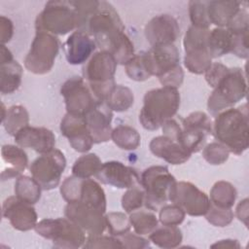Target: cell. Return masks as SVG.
I'll return each mask as SVG.
<instances>
[{
    "mask_svg": "<svg viewBox=\"0 0 249 249\" xmlns=\"http://www.w3.org/2000/svg\"><path fill=\"white\" fill-rule=\"evenodd\" d=\"M249 117L247 103L236 108H229L215 116L212 134L225 145L230 153L243 154L249 145Z\"/></svg>",
    "mask_w": 249,
    "mask_h": 249,
    "instance_id": "cell-1",
    "label": "cell"
},
{
    "mask_svg": "<svg viewBox=\"0 0 249 249\" xmlns=\"http://www.w3.org/2000/svg\"><path fill=\"white\" fill-rule=\"evenodd\" d=\"M180 107L178 89L160 87L148 90L143 98V106L139 113L141 125L148 130H156L172 119Z\"/></svg>",
    "mask_w": 249,
    "mask_h": 249,
    "instance_id": "cell-2",
    "label": "cell"
},
{
    "mask_svg": "<svg viewBox=\"0 0 249 249\" xmlns=\"http://www.w3.org/2000/svg\"><path fill=\"white\" fill-rule=\"evenodd\" d=\"M84 32L92 36L96 46L108 53L125 35L124 25L118 12L106 1H99L97 9L89 18Z\"/></svg>",
    "mask_w": 249,
    "mask_h": 249,
    "instance_id": "cell-3",
    "label": "cell"
},
{
    "mask_svg": "<svg viewBox=\"0 0 249 249\" xmlns=\"http://www.w3.org/2000/svg\"><path fill=\"white\" fill-rule=\"evenodd\" d=\"M247 93V83L244 72L239 67H228L224 75L213 87L208 97L207 109L215 117L220 112L231 108L242 100Z\"/></svg>",
    "mask_w": 249,
    "mask_h": 249,
    "instance_id": "cell-4",
    "label": "cell"
},
{
    "mask_svg": "<svg viewBox=\"0 0 249 249\" xmlns=\"http://www.w3.org/2000/svg\"><path fill=\"white\" fill-rule=\"evenodd\" d=\"M117 64L110 53L100 50L94 53L83 66V78L89 83L94 95L100 101L105 102L116 86L114 77Z\"/></svg>",
    "mask_w": 249,
    "mask_h": 249,
    "instance_id": "cell-5",
    "label": "cell"
},
{
    "mask_svg": "<svg viewBox=\"0 0 249 249\" xmlns=\"http://www.w3.org/2000/svg\"><path fill=\"white\" fill-rule=\"evenodd\" d=\"M175 177L164 165H152L146 168L140 177V184L145 192L144 205L152 211H159L170 198Z\"/></svg>",
    "mask_w": 249,
    "mask_h": 249,
    "instance_id": "cell-6",
    "label": "cell"
},
{
    "mask_svg": "<svg viewBox=\"0 0 249 249\" xmlns=\"http://www.w3.org/2000/svg\"><path fill=\"white\" fill-rule=\"evenodd\" d=\"M36 32L65 35L77 29L73 1H49L35 19Z\"/></svg>",
    "mask_w": 249,
    "mask_h": 249,
    "instance_id": "cell-7",
    "label": "cell"
},
{
    "mask_svg": "<svg viewBox=\"0 0 249 249\" xmlns=\"http://www.w3.org/2000/svg\"><path fill=\"white\" fill-rule=\"evenodd\" d=\"M35 231L42 237L52 240L56 248L76 249L83 247L86 232L68 218H47L37 223Z\"/></svg>",
    "mask_w": 249,
    "mask_h": 249,
    "instance_id": "cell-8",
    "label": "cell"
},
{
    "mask_svg": "<svg viewBox=\"0 0 249 249\" xmlns=\"http://www.w3.org/2000/svg\"><path fill=\"white\" fill-rule=\"evenodd\" d=\"M60 194L67 203L83 202L103 213L106 211L105 192L99 183L93 179L68 176L60 186Z\"/></svg>",
    "mask_w": 249,
    "mask_h": 249,
    "instance_id": "cell-9",
    "label": "cell"
},
{
    "mask_svg": "<svg viewBox=\"0 0 249 249\" xmlns=\"http://www.w3.org/2000/svg\"><path fill=\"white\" fill-rule=\"evenodd\" d=\"M59 46V40L55 35L48 32H36L24 58V67L37 75L49 73L54 65Z\"/></svg>",
    "mask_w": 249,
    "mask_h": 249,
    "instance_id": "cell-10",
    "label": "cell"
},
{
    "mask_svg": "<svg viewBox=\"0 0 249 249\" xmlns=\"http://www.w3.org/2000/svg\"><path fill=\"white\" fill-rule=\"evenodd\" d=\"M209 30L191 25L184 36V65L191 73L204 74L212 64V57L207 48Z\"/></svg>",
    "mask_w": 249,
    "mask_h": 249,
    "instance_id": "cell-11",
    "label": "cell"
},
{
    "mask_svg": "<svg viewBox=\"0 0 249 249\" xmlns=\"http://www.w3.org/2000/svg\"><path fill=\"white\" fill-rule=\"evenodd\" d=\"M60 93L64 99L66 113L85 116L93 109L100 101L91 90L89 83L80 76H74L66 80L61 88Z\"/></svg>",
    "mask_w": 249,
    "mask_h": 249,
    "instance_id": "cell-12",
    "label": "cell"
},
{
    "mask_svg": "<svg viewBox=\"0 0 249 249\" xmlns=\"http://www.w3.org/2000/svg\"><path fill=\"white\" fill-rule=\"evenodd\" d=\"M65 167L66 159L64 154L54 148L51 152L36 158L31 162L29 170L42 190L50 191L59 185Z\"/></svg>",
    "mask_w": 249,
    "mask_h": 249,
    "instance_id": "cell-13",
    "label": "cell"
},
{
    "mask_svg": "<svg viewBox=\"0 0 249 249\" xmlns=\"http://www.w3.org/2000/svg\"><path fill=\"white\" fill-rule=\"evenodd\" d=\"M213 123L209 116L202 111L190 113L182 120V132L180 144L191 154L197 153L203 149L207 136L212 134Z\"/></svg>",
    "mask_w": 249,
    "mask_h": 249,
    "instance_id": "cell-14",
    "label": "cell"
},
{
    "mask_svg": "<svg viewBox=\"0 0 249 249\" xmlns=\"http://www.w3.org/2000/svg\"><path fill=\"white\" fill-rule=\"evenodd\" d=\"M169 201L178 205L190 216H204L211 201L209 196L191 182L180 181L174 184Z\"/></svg>",
    "mask_w": 249,
    "mask_h": 249,
    "instance_id": "cell-15",
    "label": "cell"
},
{
    "mask_svg": "<svg viewBox=\"0 0 249 249\" xmlns=\"http://www.w3.org/2000/svg\"><path fill=\"white\" fill-rule=\"evenodd\" d=\"M64 215L89 235L102 234L107 228L104 213L83 202L67 203Z\"/></svg>",
    "mask_w": 249,
    "mask_h": 249,
    "instance_id": "cell-16",
    "label": "cell"
},
{
    "mask_svg": "<svg viewBox=\"0 0 249 249\" xmlns=\"http://www.w3.org/2000/svg\"><path fill=\"white\" fill-rule=\"evenodd\" d=\"M145 62L151 76L160 78L180 65V53L174 44L151 47L144 52Z\"/></svg>",
    "mask_w": 249,
    "mask_h": 249,
    "instance_id": "cell-17",
    "label": "cell"
},
{
    "mask_svg": "<svg viewBox=\"0 0 249 249\" xmlns=\"http://www.w3.org/2000/svg\"><path fill=\"white\" fill-rule=\"evenodd\" d=\"M2 216L9 220L11 226L20 231L35 229L38 215L33 204L18 199L16 196H8L2 205Z\"/></svg>",
    "mask_w": 249,
    "mask_h": 249,
    "instance_id": "cell-18",
    "label": "cell"
},
{
    "mask_svg": "<svg viewBox=\"0 0 249 249\" xmlns=\"http://www.w3.org/2000/svg\"><path fill=\"white\" fill-rule=\"evenodd\" d=\"M144 34L151 47L174 44L180 36V26L174 17L162 14L154 17L147 22Z\"/></svg>",
    "mask_w": 249,
    "mask_h": 249,
    "instance_id": "cell-19",
    "label": "cell"
},
{
    "mask_svg": "<svg viewBox=\"0 0 249 249\" xmlns=\"http://www.w3.org/2000/svg\"><path fill=\"white\" fill-rule=\"evenodd\" d=\"M60 132L70 146L79 153H87L94 144L87 126L85 116L66 113L60 122Z\"/></svg>",
    "mask_w": 249,
    "mask_h": 249,
    "instance_id": "cell-20",
    "label": "cell"
},
{
    "mask_svg": "<svg viewBox=\"0 0 249 249\" xmlns=\"http://www.w3.org/2000/svg\"><path fill=\"white\" fill-rule=\"evenodd\" d=\"M95 177L102 184L110 185L118 189L141 186L140 177L135 169L118 160L103 162Z\"/></svg>",
    "mask_w": 249,
    "mask_h": 249,
    "instance_id": "cell-21",
    "label": "cell"
},
{
    "mask_svg": "<svg viewBox=\"0 0 249 249\" xmlns=\"http://www.w3.org/2000/svg\"><path fill=\"white\" fill-rule=\"evenodd\" d=\"M15 142L21 148H29L39 154H46L54 149L55 135L44 126L26 125L14 136Z\"/></svg>",
    "mask_w": 249,
    "mask_h": 249,
    "instance_id": "cell-22",
    "label": "cell"
},
{
    "mask_svg": "<svg viewBox=\"0 0 249 249\" xmlns=\"http://www.w3.org/2000/svg\"><path fill=\"white\" fill-rule=\"evenodd\" d=\"M96 43L92 36L82 31H73L63 44L66 60L69 64H85L94 53Z\"/></svg>",
    "mask_w": 249,
    "mask_h": 249,
    "instance_id": "cell-23",
    "label": "cell"
},
{
    "mask_svg": "<svg viewBox=\"0 0 249 249\" xmlns=\"http://www.w3.org/2000/svg\"><path fill=\"white\" fill-rule=\"evenodd\" d=\"M85 119L94 144L104 143L111 139L113 111L105 102H100L88 112Z\"/></svg>",
    "mask_w": 249,
    "mask_h": 249,
    "instance_id": "cell-24",
    "label": "cell"
},
{
    "mask_svg": "<svg viewBox=\"0 0 249 249\" xmlns=\"http://www.w3.org/2000/svg\"><path fill=\"white\" fill-rule=\"evenodd\" d=\"M149 149L153 155L173 165L185 163L192 155L178 141L165 135L154 137L149 144Z\"/></svg>",
    "mask_w": 249,
    "mask_h": 249,
    "instance_id": "cell-25",
    "label": "cell"
},
{
    "mask_svg": "<svg viewBox=\"0 0 249 249\" xmlns=\"http://www.w3.org/2000/svg\"><path fill=\"white\" fill-rule=\"evenodd\" d=\"M246 4L247 2L244 1L233 0L207 1V15L210 23L217 25V27H227Z\"/></svg>",
    "mask_w": 249,
    "mask_h": 249,
    "instance_id": "cell-26",
    "label": "cell"
},
{
    "mask_svg": "<svg viewBox=\"0 0 249 249\" xmlns=\"http://www.w3.org/2000/svg\"><path fill=\"white\" fill-rule=\"evenodd\" d=\"M232 47L233 36L227 28L216 27L209 31L207 36V48L212 58H217L231 53Z\"/></svg>",
    "mask_w": 249,
    "mask_h": 249,
    "instance_id": "cell-27",
    "label": "cell"
},
{
    "mask_svg": "<svg viewBox=\"0 0 249 249\" xmlns=\"http://www.w3.org/2000/svg\"><path fill=\"white\" fill-rule=\"evenodd\" d=\"M22 67L15 59L0 63V91L2 94L15 92L21 84Z\"/></svg>",
    "mask_w": 249,
    "mask_h": 249,
    "instance_id": "cell-28",
    "label": "cell"
},
{
    "mask_svg": "<svg viewBox=\"0 0 249 249\" xmlns=\"http://www.w3.org/2000/svg\"><path fill=\"white\" fill-rule=\"evenodd\" d=\"M149 239L158 247L170 249L178 247L183 239V234L177 226H158L150 234Z\"/></svg>",
    "mask_w": 249,
    "mask_h": 249,
    "instance_id": "cell-29",
    "label": "cell"
},
{
    "mask_svg": "<svg viewBox=\"0 0 249 249\" xmlns=\"http://www.w3.org/2000/svg\"><path fill=\"white\" fill-rule=\"evenodd\" d=\"M15 182V196L29 204L37 203L41 198L42 188L33 177L19 175Z\"/></svg>",
    "mask_w": 249,
    "mask_h": 249,
    "instance_id": "cell-30",
    "label": "cell"
},
{
    "mask_svg": "<svg viewBox=\"0 0 249 249\" xmlns=\"http://www.w3.org/2000/svg\"><path fill=\"white\" fill-rule=\"evenodd\" d=\"M236 196V189L231 183L220 180L212 186L209 198L211 203L218 207L231 208L235 202Z\"/></svg>",
    "mask_w": 249,
    "mask_h": 249,
    "instance_id": "cell-31",
    "label": "cell"
},
{
    "mask_svg": "<svg viewBox=\"0 0 249 249\" xmlns=\"http://www.w3.org/2000/svg\"><path fill=\"white\" fill-rule=\"evenodd\" d=\"M2 124L7 133L15 136L19 129L29 124V114L24 106L13 105L7 109Z\"/></svg>",
    "mask_w": 249,
    "mask_h": 249,
    "instance_id": "cell-32",
    "label": "cell"
},
{
    "mask_svg": "<svg viewBox=\"0 0 249 249\" xmlns=\"http://www.w3.org/2000/svg\"><path fill=\"white\" fill-rule=\"evenodd\" d=\"M111 139L120 149L131 151L139 147L141 137L134 127L121 124L112 130Z\"/></svg>",
    "mask_w": 249,
    "mask_h": 249,
    "instance_id": "cell-33",
    "label": "cell"
},
{
    "mask_svg": "<svg viewBox=\"0 0 249 249\" xmlns=\"http://www.w3.org/2000/svg\"><path fill=\"white\" fill-rule=\"evenodd\" d=\"M128 218L134 232L139 235L150 234L159 226L158 217L149 209L135 210L129 214Z\"/></svg>",
    "mask_w": 249,
    "mask_h": 249,
    "instance_id": "cell-34",
    "label": "cell"
},
{
    "mask_svg": "<svg viewBox=\"0 0 249 249\" xmlns=\"http://www.w3.org/2000/svg\"><path fill=\"white\" fill-rule=\"evenodd\" d=\"M133 102L132 90L124 85H116L105 100L110 109L116 112L127 111L133 105Z\"/></svg>",
    "mask_w": 249,
    "mask_h": 249,
    "instance_id": "cell-35",
    "label": "cell"
},
{
    "mask_svg": "<svg viewBox=\"0 0 249 249\" xmlns=\"http://www.w3.org/2000/svg\"><path fill=\"white\" fill-rule=\"evenodd\" d=\"M102 163L96 154H85L75 160L72 166V175L83 179L90 178L98 173Z\"/></svg>",
    "mask_w": 249,
    "mask_h": 249,
    "instance_id": "cell-36",
    "label": "cell"
},
{
    "mask_svg": "<svg viewBox=\"0 0 249 249\" xmlns=\"http://www.w3.org/2000/svg\"><path fill=\"white\" fill-rule=\"evenodd\" d=\"M2 159L10 166L19 171L20 173L25 170L28 164V158L24 150L18 145L5 144L1 148Z\"/></svg>",
    "mask_w": 249,
    "mask_h": 249,
    "instance_id": "cell-37",
    "label": "cell"
},
{
    "mask_svg": "<svg viewBox=\"0 0 249 249\" xmlns=\"http://www.w3.org/2000/svg\"><path fill=\"white\" fill-rule=\"evenodd\" d=\"M124 69L129 79L136 82H143L152 77L145 62L144 52L134 54V56L124 65Z\"/></svg>",
    "mask_w": 249,
    "mask_h": 249,
    "instance_id": "cell-38",
    "label": "cell"
},
{
    "mask_svg": "<svg viewBox=\"0 0 249 249\" xmlns=\"http://www.w3.org/2000/svg\"><path fill=\"white\" fill-rule=\"evenodd\" d=\"M106 227L110 235L119 237L130 231L129 218L123 212H110L105 215Z\"/></svg>",
    "mask_w": 249,
    "mask_h": 249,
    "instance_id": "cell-39",
    "label": "cell"
},
{
    "mask_svg": "<svg viewBox=\"0 0 249 249\" xmlns=\"http://www.w3.org/2000/svg\"><path fill=\"white\" fill-rule=\"evenodd\" d=\"M145 192L141 186H134L128 188L122 196L123 209L130 214L131 212L140 209L144 205Z\"/></svg>",
    "mask_w": 249,
    "mask_h": 249,
    "instance_id": "cell-40",
    "label": "cell"
},
{
    "mask_svg": "<svg viewBox=\"0 0 249 249\" xmlns=\"http://www.w3.org/2000/svg\"><path fill=\"white\" fill-rule=\"evenodd\" d=\"M202 157L208 163L212 165H220L228 160L230 151L220 142H211L203 147Z\"/></svg>",
    "mask_w": 249,
    "mask_h": 249,
    "instance_id": "cell-41",
    "label": "cell"
},
{
    "mask_svg": "<svg viewBox=\"0 0 249 249\" xmlns=\"http://www.w3.org/2000/svg\"><path fill=\"white\" fill-rule=\"evenodd\" d=\"M188 6L192 25L208 29L211 23L207 15V1L193 0L189 2Z\"/></svg>",
    "mask_w": 249,
    "mask_h": 249,
    "instance_id": "cell-42",
    "label": "cell"
},
{
    "mask_svg": "<svg viewBox=\"0 0 249 249\" xmlns=\"http://www.w3.org/2000/svg\"><path fill=\"white\" fill-rule=\"evenodd\" d=\"M207 222L215 227H227L230 225L234 217V213L231 208L218 207L211 203L208 211L204 215Z\"/></svg>",
    "mask_w": 249,
    "mask_h": 249,
    "instance_id": "cell-43",
    "label": "cell"
},
{
    "mask_svg": "<svg viewBox=\"0 0 249 249\" xmlns=\"http://www.w3.org/2000/svg\"><path fill=\"white\" fill-rule=\"evenodd\" d=\"M186 213L178 205L165 204L159 210V221L165 226H178L185 219Z\"/></svg>",
    "mask_w": 249,
    "mask_h": 249,
    "instance_id": "cell-44",
    "label": "cell"
},
{
    "mask_svg": "<svg viewBox=\"0 0 249 249\" xmlns=\"http://www.w3.org/2000/svg\"><path fill=\"white\" fill-rule=\"evenodd\" d=\"M84 248H123L120 239L113 235H88Z\"/></svg>",
    "mask_w": 249,
    "mask_h": 249,
    "instance_id": "cell-45",
    "label": "cell"
},
{
    "mask_svg": "<svg viewBox=\"0 0 249 249\" xmlns=\"http://www.w3.org/2000/svg\"><path fill=\"white\" fill-rule=\"evenodd\" d=\"M123 245V248H129V249H142V248H149L150 242L148 239L142 237L137 233H132L130 231L126 232L125 234L118 237Z\"/></svg>",
    "mask_w": 249,
    "mask_h": 249,
    "instance_id": "cell-46",
    "label": "cell"
},
{
    "mask_svg": "<svg viewBox=\"0 0 249 249\" xmlns=\"http://www.w3.org/2000/svg\"><path fill=\"white\" fill-rule=\"evenodd\" d=\"M231 32V31H230ZM233 36V47L231 53L240 58H248V31L241 33H231Z\"/></svg>",
    "mask_w": 249,
    "mask_h": 249,
    "instance_id": "cell-47",
    "label": "cell"
},
{
    "mask_svg": "<svg viewBox=\"0 0 249 249\" xmlns=\"http://www.w3.org/2000/svg\"><path fill=\"white\" fill-rule=\"evenodd\" d=\"M14 34V24L13 21L5 17H0V41L2 45L10 42Z\"/></svg>",
    "mask_w": 249,
    "mask_h": 249,
    "instance_id": "cell-48",
    "label": "cell"
},
{
    "mask_svg": "<svg viewBox=\"0 0 249 249\" xmlns=\"http://www.w3.org/2000/svg\"><path fill=\"white\" fill-rule=\"evenodd\" d=\"M248 202L249 200L247 197L240 200L235 209V216L245 225V227H248Z\"/></svg>",
    "mask_w": 249,
    "mask_h": 249,
    "instance_id": "cell-49",
    "label": "cell"
},
{
    "mask_svg": "<svg viewBox=\"0 0 249 249\" xmlns=\"http://www.w3.org/2000/svg\"><path fill=\"white\" fill-rule=\"evenodd\" d=\"M211 247H222V248H240V244L235 239H223L212 244Z\"/></svg>",
    "mask_w": 249,
    "mask_h": 249,
    "instance_id": "cell-50",
    "label": "cell"
},
{
    "mask_svg": "<svg viewBox=\"0 0 249 249\" xmlns=\"http://www.w3.org/2000/svg\"><path fill=\"white\" fill-rule=\"evenodd\" d=\"M19 175H21V173L19 171H18L17 169H15L13 167H8L2 171L1 179H2V181H5L8 179H12V178H18Z\"/></svg>",
    "mask_w": 249,
    "mask_h": 249,
    "instance_id": "cell-51",
    "label": "cell"
},
{
    "mask_svg": "<svg viewBox=\"0 0 249 249\" xmlns=\"http://www.w3.org/2000/svg\"><path fill=\"white\" fill-rule=\"evenodd\" d=\"M14 59L13 53H11V51L5 46V45H1V51H0V63L3 62H7V61H11Z\"/></svg>",
    "mask_w": 249,
    "mask_h": 249,
    "instance_id": "cell-52",
    "label": "cell"
}]
</instances>
